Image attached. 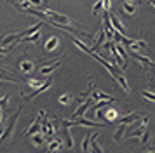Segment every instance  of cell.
<instances>
[{
    "mask_svg": "<svg viewBox=\"0 0 155 153\" xmlns=\"http://www.w3.org/2000/svg\"><path fill=\"white\" fill-rule=\"evenodd\" d=\"M19 70H21L23 73H31L33 70H35V61L33 59H30L28 56H23L21 59H19Z\"/></svg>",
    "mask_w": 155,
    "mask_h": 153,
    "instance_id": "obj_5",
    "label": "cell"
},
{
    "mask_svg": "<svg viewBox=\"0 0 155 153\" xmlns=\"http://www.w3.org/2000/svg\"><path fill=\"white\" fill-rule=\"evenodd\" d=\"M54 120H56V118H54ZM54 120H51V122H49V120H47V111L44 113L40 132H42L44 136H45V139H47V141H49V139H51V138H52V136H54V134L58 132V127H56V122H54Z\"/></svg>",
    "mask_w": 155,
    "mask_h": 153,
    "instance_id": "obj_1",
    "label": "cell"
},
{
    "mask_svg": "<svg viewBox=\"0 0 155 153\" xmlns=\"http://www.w3.org/2000/svg\"><path fill=\"white\" fill-rule=\"evenodd\" d=\"M30 5L31 7H37L38 11H45L47 7H49V2L47 0H28Z\"/></svg>",
    "mask_w": 155,
    "mask_h": 153,
    "instance_id": "obj_23",
    "label": "cell"
},
{
    "mask_svg": "<svg viewBox=\"0 0 155 153\" xmlns=\"http://www.w3.org/2000/svg\"><path fill=\"white\" fill-rule=\"evenodd\" d=\"M122 9L126 11L127 16H133V14L136 12V7H134L131 2H126V0H122Z\"/></svg>",
    "mask_w": 155,
    "mask_h": 153,
    "instance_id": "obj_27",
    "label": "cell"
},
{
    "mask_svg": "<svg viewBox=\"0 0 155 153\" xmlns=\"http://www.w3.org/2000/svg\"><path fill=\"white\" fill-rule=\"evenodd\" d=\"M63 134H64V139H66V146L64 148L71 150L73 148V138H71V134H70V127L68 125H63Z\"/></svg>",
    "mask_w": 155,
    "mask_h": 153,
    "instance_id": "obj_21",
    "label": "cell"
},
{
    "mask_svg": "<svg viewBox=\"0 0 155 153\" xmlns=\"http://www.w3.org/2000/svg\"><path fill=\"white\" fill-rule=\"evenodd\" d=\"M101 9H103V0H98V2L94 4V7H92V14H98Z\"/></svg>",
    "mask_w": 155,
    "mask_h": 153,
    "instance_id": "obj_34",
    "label": "cell"
},
{
    "mask_svg": "<svg viewBox=\"0 0 155 153\" xmlns=\"http://www.w3.org/2000/svg\"><path fill=\"white\" fill-rule=\"evenodd\" d=\"M131 56H133L134 59L138 63H141L143 66H150V68H153L155 70V63H152V59L150 57H147V56H143V54H140V52H134V50H131Z\"/></svg>",
    "mask_w": 155,
    "mask_h": 153,
    "instance_id": "obj_9",
    "label": "cell"
},
{
    "mask_svg": "<svg viewBox=\"0 0 155 153\" xmlns=\"http://www.w3.org/2000/svg\"><path fill=\"white\" fill-rule=\"evenodd\" d=\"M153 76H155V73H153Z\"/></svg>",
    "mask_w": 155,
    "mask_h": 153,
    "instance_id": "obj_43",
    "label": "cell"
},
{
    "mask_svg": "<svg viewBox=\"0 0 155 153\" xmlns=\"http://www.w3.org/2000/svg\"><path fill=\"white\" fill-rule=\"evenodd\" d=\"M2 132H4V129H0V139H2Z\"/></svg>",
    "mask_w": 155,
    "mask_h": 153,
    "instance_id": "obj_40",
    "label": "cell"
},
{
    "mask_svg": "<svg viewBox=\"0 0 155 153\" xmlns=\"http://www.w3.org/2000/svg\"><path fill=\"white\" fill-rule=\"evenodd\" d=\"M126 129H127V125L126 124H120L119 127H117V131H115V134H113V141H122L124 139V132H126Z\"/></svg>",
    "mask_w": 155,
    "mask_h": 153,
    "instance_id": "obj_22",
    "label": "cell"
},
{
    "mask_svg": "<svg viewBox=\"0 0 155 153\" xmlns=\"http://www.w3.org/2000/svg\"><path fill=\"white\" fill-rule=\"evenodd\" d=\"M89 141H91V136H85V138L82 139V151H84V153L91 151V146H89Z\"/></svg>",
    "mask_w": 155,
    "mask_h": 153,
    "instance_id": "obj_31",
    "label": "cell"
},
{
    "mask_svg": "<svg viewBox=\"0 0 155 153\" xmlns=\"http://www.w3.org/2000/svg\"><path fill=\"white\" fill-rule=\"evenodd\" d=\"M59 64H61V59H54L51 64H45L40 68V75H51L56 68H59Z\"/></svg>",
    "mask_w": 155,
    "mask_h": 153,
    "instance_id": "obj_14",
    "label": "cell"
},
{
    "mask_svg": "<svg viewBox=\"0 0 155 153\" xmlns=\"http://www.w3.org/2000/svg\"><path fill=\"white\" fill-rule=\"evenodd\" d=\"M7 52H9V49L5 45H0V56H5Z\"/></svg>",
    "mask_w": 155,
    "mask_h": 153,
    "instance_id": "obj_37",
    "label": "cell"
},
{
    "mask_svg": "<svg viewBox=\"0 0 155 153\" xmlns=\"http://www.w3.org/2000/svg\"><path fill=\"white\" fill-rule=\"evenodd\" d=\"M105 108H106V106H101V108H98V110L94 111V113H96V117H98L99 120H101V122H106V117H105Z\"/></svg>",
    "mask_w": 155,
    "mask_h": 153,
    "instance_id": "obj_33",
    "label": "cell"
},
{
    "mask_svg": "<svg viewBox=\"0 0 155 153\" xmlns=\"http://www.w3.org/2000/svg\"><path fill=\"white\" fill-rule=\"evenodd\" d=\"M110 23H112V26L117 30V31H120L122 35H126V26H124V23L120 21L119 16H115V14H110Z\"/></svg>",
    "mask_w": 155,
    "mask_h": 153,
    "instance_id": "obj_12",
    "label": "cell"
},
{
    "mask_svg": "<svg viewBox=\"0 0 155 153\" xmlns=\"http://www.w3.org/2000/svg\"><path fill=\"white\" fill-rule=\"evenodd\" d=\"M44 12H45V16H47V18H51L52 21H56V23H59V24H64V26H73V24H75V21L71 19L70 16H64V14H61V12L51 11L49 7H47Z\"/></svg>",
    "mask_w": 155,
    "mask_h": 153,
    "instance_id": "obj_2",
    "label": "cell"
},
{
    "mask_svg": "<svg viewBox=\"0 0 155 153\" xmlns=\"http://www.w3.org/2000/svg\"><path fill=\"white\" fill-rule=\"evenodd\" d=\"M59 104H63V106H68V104H71L73 101H75V96L71 94V92H68V94H63V96H59Z\"/></svg>",
    "mask_w": 155,
    "mask_h": 153,
    "instance_id": "obj_24",
    "label": "cell"
},
{
    "mask_svg": "<svg viewBox=\"0 0 155 153\" xmlns=\"http://www.w3.org/2000/svg\"><path fill=\"white\" fill-rule=\"evenodd\" d=\"M51 85H52V78H47V80H44V83L40 85V87H38V89H35L33 92H31V94H28V96H25L23 99H25V101H31V99H33V97H35L37 94H40V92H44L45 89H49Z\"/></svg>",
    "mask_w": 155,
    "mask_h": 153,
    "instance_id": "obj_8",
    "label": "cell"
},
{
    "mask_svg": "<svg viewBox=\"0 0 155 153\" xmlns=\"http://www.w3.org/2000/svg\"><path fill=\"white\" fill-rule=\"evenodd\" d=\"M71 42H73V45H75V47H78V49H80V50H82V52H85V54H89V56H91L92 52H94L92 49H89V47H87V45H85V44H84V42L77 40L75 37H71Z\"/></svg>",
    "mask_w": 155,
    "mask_h": 153,
    "instance_id": "obj_19",
    "label": "cell"
},
{
    "mask_svg": "<svg viewBox=\"0 0 155 153\" xmlns=\"http://www.w3.org/2000/svg\"><path fill=\"white\" fill-rule=\"evenodd\" d=\"M19 113H21V108L16 111L14 115H11V117H9V122L5 124V127H4V132H2V139H4V141L11 139V134H12V131H14V125H16V122H18Z\"/></svg>",
    "mask_w": 155,
    "mask_h": 153,
    "instance_id": "obj_3",
    "label": "cell"
},
{
    "mask_svg": "<svg viewBox=\"0 0 155 153\" xmlns=\"http://www.w3.org/2000/svg\"><path fill=\"white\" fill-rule=\"evenodd\" d=\"M148 2H150V4H152V5L155 7V0H148Z\"/></svg>",
    "mask_w": 155,
    "mask_h": 153,
    "instance_id": "obj_39",
    "label": "cell"
},
{
    "mask_svg": "<svg viewBox=\"0 0 155 153\" xmlns=\"http://www.w3.org/2000/svg\"><path fill=\"white\" fill-rule=\"evenodd\" d=\"M18 2H19V4H23V2H26V0H18Z\"/></svg>",
    "mask_w": 155,
    "mask_h": 153,
    "instance_id": "obj_42",
    "label": "cell"
},
{
    "mask_svg": "<svg viewBox=\"0 0 155 153\" xmlns=\"http://www.w3.org/2000/svg\"><path fill=\"white\" fill-rule=\"evenodd\" d=\"M141 117H143V113H141V111H133V113H127V115H124V117H120L119 122H120V124L129 125L131 122H134V120H140Z\"/></svg>",
    "mask_w": 155,
    "mask_h": 153,
    "instance_id": "obj_10",
    "label": "cell"
},
{
    "mask_svg": "<svg viewBox=\"0 0 155 153\" xmlns=\"http://www.w3.org/2000/svg\"><path fill=\"white\" fill-rule=\"evenodd\" d=\"M59 37H56V35H52L51 38H47L45 40V44H44V50L45 52H56L58 49H59Z\"/></svg>",
    "mask_w": 155,
    "mask_h": 153,
    "instance_id": "obj_6",
    "label": "cell"
},
{
    "mask_svg": "<svg viewBox=\"0 0 155 153\" xmlns=\"http://www.w3.org/2000/svg\"><path fill=\"white\" fill-rule=\"evenodd\" d=\"M110 9H112V0H103V11L110 12Z\"/></svg>",
    "mask_w": 155,
    "mask_h": 153,
    "instance_id": "obj_35",
    "label": "cell"
},
{
    "mask_svg": "<svg viewBox=\"0 0 155 153\" xmlns=\"http://www.w3.org/2000/svg\"><path fill=\"white\" fill-rule=\"evenodd\" d=\"M30 139H31V145L35 146V148L44 146V145H45V141H47V139H45V136H44L40 131L35 132V134H31V136H30Z\"/></svg>",
    "mask_w": 155,
    "mask_h": 153,
    "instance_id": "obj_13",
    "label": "cell"
},
{
    "mask_svg": "<svg viewBox=\"0 0 155 153\" xmlns=\"http://www.w3.org/2000/svg\"><path fill=\"white\" fill-rule=\"evenodd\" d=\"M115 80H117V83H119L120 87H122V90L126 92V94H131V87H129V82H127V78H126V75L120 71V73H117V75L113 76Z\"/></svg>",
    "mask_w": 155,
    "mask_h": 153,
    "instance_id": "obj_11",
    "label": "cell"
},
{
    "mask_svg": "<svg viewBox=\"0 0 155 153\" xmlns=\"http://www.w3.org/2000/svg\"><path fill=\"white\" fill-rule=\"evenodd\" d=\"M115 50L119 52V54H120V57H122V59H124L126 63L129 61V57H127V52H126V47H124L122 44H115Z\"/></svg>",
    "mask_w": 155,
    "mask_h": 153,
    "instance_id": "obj_28",
    "label": "cell"
},
{
    "mask_svg": "<svg viewBox=\"0 0 155 153\" xmlns=\"http://www.w3.org/2000/svg\"><path fill=\"white\" fill-rule=\"evenodd\" d=\"M4 118H5V111H4V108H0V124L4 122Z\"/></svg>",
    "mask_w": 155,
    "mask_h": 153,
    "instance_id": "obj_38",
    "label": "cell"
},
{
    "mask_svg": "<svg viewBox=\"0 0 155 153\" xmlns=\"http://www.w3.org/2000/svg\"><path fill=\"white\" fill-rule=\"evenodd\" d=\"M38 38H40V30H38V31H35V33H31V35L23 37L21 40L23 42H38Z\"/></svg>",
    "mask_w": 155,
    "mask_h": 153,
    "instance_id": "obj_30",
    "label": "cell"
},
{
    "mask_svg": "<svg viewBox=\"0 0 155 153\" xmlns=\"http://www.w3.org/2000/svg\"><path fill=\"white\" fill-rule=\"evenodd\" d=\"M98 136H99V132H94L92 134V138H91V141H89V146H91V150H94L96 153H103V150L99 148V145H98Z\"/></svg>",
    "mask_w": 155,
    "mask_h": 153,
    "instance_id": "obj_25",
    "label": "cell"
},
{
    "mask_svg": "<svg viewBox=\"0 0 155 153\" xmlns=\"http://www.w3.org/2000/svg\"><path fill=\"white\" fill-rule=\"evenodd\" d=\"M91 104H92V97H87L85 101H82V103H80V106H78L77 110L73 111V115H71L70 118H78V117H84V115H85V111L89 110V106H91Z\"/></svg>",
    "mask_w": 155,
    "mask_h": 153,
    "instance_id": "obj_7",
    "label": "cell"
},
{
    "mask_svg": "<svg viewBox=\"0 0 155 153\" xmlns=\"http://www.w3.org/2000/svg\"><path fill=\"white\" fill-rule=\"evenodd\" d=\"M45 148H47V151H61L63 150V141L61 139H49Z\"/></svg>",
    "mask_w": 155,
    "mask_h": 153,
    "instance_id": "obj_15",
    "label": "cell"
},
{
    "mask_svg": "<svg viewBox=\"0 0 155 153\" xmlns=\"http://www.w3.org/2000/svg\"><path fill=\"white\" fill-rule=\"evenodd\" d=\"M23 82L26 83L31 90H35V89H38V87L44 83V80H40V78H25Z\"/></svg>",
    "mask_w": 155,
    "mask_h": 153,
    "instance_id": "obj_20",
    "label": "cell"
},
{
    "mask_svg": "<svg viewBox=\"0 0 155 153\" xmlns=\"http://www.w3.org/2000/svg\"><path fill=\"white\" fill-rule=\"evenodd\" d=\"M9 101H11V94H5V96L0 97V108H4V111H5V108H7Z\"/></svg>",
    "mask_w": 155,
    "mask_h": 153,
    "instance_id": "obj_32",
    "label": "cell"
},
{
    "mask_svg": "<svg viewBox=\"0 0 155 153\" xmlns=\"http://www.w3.org/2000/svg\"><path fill=\"white\" fill-rule=\"evenodd\" d=\"M92 99H96V101H99V99H106V101H115L112 96H108V94H105V92H99V90H92Z\"/></svg>",
    "mask_w": 155,
    "mask_h": 153,
    "instance_id": "obj_26",
    "label": "cell"
},
{
    "mask_svg": "<svg viewBox=\"0 0 155 153\" xmlns=\"http://www.w3.org/2000/svg\"><path fill=\"white\" fill-rule=\"evenodd\" d=\"M147 143H148V129H147L145 132H143V136H141V145L145 146Z\"/></svg>",
    "mask_w": 155,
    "mask_h": 153,
    "instance_id": "obj_36",
    "label": "cell"
},
{
    "mask_svg": "<svg viewBox=\"0 0 155 153\" xmlns=\"http://www.w3.org/2000/svg\"><path fill=\"white\" fill-rule=\"evenodd\" d=\"M127 49H129V50H134V52H140V50H147V49H148V44H147L145 40H134Z\"/></svg>",
    "mask_w": 155,
    "mask_h": 153,
    "instance_id": "obj_17",
    "label": "cell"
},
{
    "mask_svg": "<svg viewBox=\"0 0 155 153\" xmlns=\"http://www.w3.org/2000/svg\"><path fill=\"white\" fill-rule=\"evenodd\" d=\"M105 117H106V122H117L122 115H120L119 111L115 110V108H105Z\"/></svg>",
    "mask_w": 155,
    "mask_h": 153,
    "instance_id": "obj_16",
    "label": "cell"
},
{
    "mask_svg": "<svg viewBox=\"0 0 155 153\" xmlns=\"http://www.w3.org/2000/svg\"><path fill=\"white\" fill-rule=\"evenodd\" d=\"M141 96L145 97L147 101H150V103H155V92L153 90H148V89L141 90Z\"/></svg>",
    "mask_w": 155,
    "mask_h": 153,
    "instance_id": "obj_29",
    "label": "cell"
},
{
    "mask_svg": "<svg viewBox=\"0 0 155 153\" xmlns=\"http://www.w3.org/2000/svg\"><path fill=\"white\" fill-rule=\"evenodd\" d=\"M44 113H45V110L38 111V115H37L35 120L28 125V129H26V132H25L23 136H31V134H35V132L40 131V127H42V117H44Z\"/></svg>",
    "mask_w": 155,
    "mask_h": 153,
    "instance_id": "obj_4",
    "label": "cell"
},
{
    "mask_svg": "<svg viewBox=\"0 0 155 153\" xmlns=\"http://www.w3.org/2000/svg\"><path fill=\"white\" fill-rule=\"evenodd\" d=\"M105 37H106V35H105V28H101V30L98 31V35H96V44H94V47H92L94 52H96L103 44H105Z\"/></svg>",
    "mask_w": 155,
    "mask_h": 153,
    "instance_id": "obj_18",
    "label": "cell"
},
{
    "mask_svg": "<svg viewBox=\"0 0 155 153\" xmlns=\"http://www.w3.org/2000/svg\"><path fill=\"white\" fill-rule=\"evenodd\" d=\"M120 2H122V0H120ZM126 2H131V4H133V2H134V0H126Z\"/></svg>",
    "mask_w": 155,
    "mask_h": 153,
    "instance_id": "obj_41",
    "label": "cell"
}]
</instances>
